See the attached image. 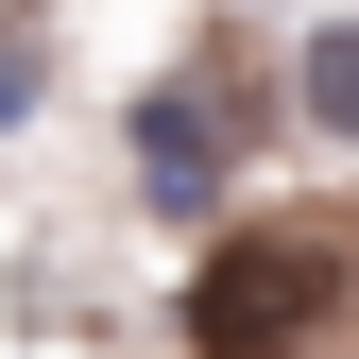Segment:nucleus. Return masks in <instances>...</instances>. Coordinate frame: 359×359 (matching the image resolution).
<instances>
[{
	"label": "nucleus",
	"instance_id": "f257e3e1",
	"mask_svg": "<svg viewBox=\"0 0 359 359\" xmlns=\"http://www.w3.org/2000/svg\"><path fill=\"white\" fill-rule=\"evenodd\" d=\"M325 308H342V257L291 240V222H257V240H222L205 274H189V342L205 359H308Z\"/></svg>",
	"mask_w": 359,
	"mask_h": 359
},
{
	"label": "nucleus",
	"instance_id": "f03ea898",
	"mask_svg": "<svg viewBox=\"0 0 359 359\" xmlns=\"http://www.w3.org/2000/svg\"><path fill=\"white\" fill-rule=\"evenodd\" d=\"M137 189H154V205H205V189H222V120L189 103V86L137 103Z\"/></svg>",
	"mask_w": 359,
	"mask_h": 359
},
{
	"label": "nucleus",
	"instance_id": "7ed1b4c3",
	"mask_svg": "<svg viewBox=\"0 0 359 359\" xmlns=\"http://www.w3.org/2000/svg\"><path fill=\"white\" fill-rule=\"evenodd\" d=\"M291 103L325 120L342 154H359V18H325V34H308V52H291Z\"/></svg>",
	"mask_w": 359,
	"mask_h": 359
}]
</instances>
